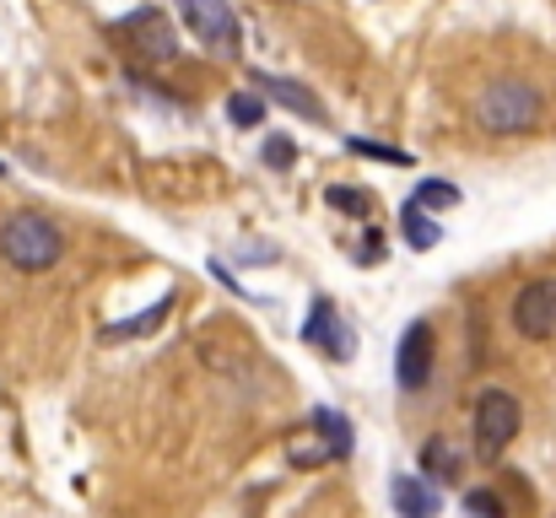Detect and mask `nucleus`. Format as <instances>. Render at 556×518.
<instances>
[{
	"label": "nucleus",
	"instance_id": "1",
	"mask_svg": "<svg viewBox=\"0 0 556 518\" xmlns=\"http://www.w3.org/2000/svg\"><path fill=\"white\" fill-rule=\"evenodd\" d=\"M470 119H476V130H486V136H530V130L546 119V98H541V87L525 81V76H492V81L476 87Z\"/></svg>",
	"mask_w": 556,
	"mask_h": 518
},
{
	"label": "nucleus",
	"instance_id": "2",
	"mask_svg": "<svg viewBox=\"0 0 556 518\" xmlns=\"http://www.w3.org/2000/svg\"><path fill=\"white\" fill-rule=\"evenodd\" d=\"M0 260L22 276H43L65 260V232L43 211H11L0 222Z\"/></svg>",
	"mask_w": 556,
	"mask_h": 518
},
{
	"label": "nucleus",
	"instance_id": "3",
	"mask_svg": "<svg viewBox=\"0 0 556 518\" xmlns=\"http://www.w3.org/2000/svg\"><path fill=\"white\" fill-rule=\"evenodd\" d=\"M519 427H525V410H519V400L508 389L492 383V389L476 394V405H470V448H476L481 465H497L508 454V443L519 438Z\"/></svg>",
	"mask_w": 556,
	"mask_h": 518
},
{
	"label": "nucleus",
	"instance_id": "4",
	"mask_svg": "<svg viewBox=\"0 0 556 518\" xmlns=\"http://www.w3.org/2000/svg\"><path fill=\"white\" fill-rule=\"evenodd\" d=\"M114 38H119V43L130 49V60H141V65H174V60H179V33H174V22H168L163 5H141V11L119 16V22H114Z\"/></svg>",
	"mask_w": 556,
	"mask_h": 518
},
{
	"label": "nucleus",
	"instance_id": "5",
	"mask_svg": "<svg viewBox=\"0 0 556 518\" xmlns=\"http://www.w3.org/2000/svg\"><path fill=\"white\" fill-rule=\"evenodd\" d=\"M185 27L194 33V43H205L211 60H238L243 54V27H238V11L232 0H174Z\"/></svg>",
	"mask_w": 556,
	"mask_h": 518
},
{
	"label": "nucleus",
	"instance_id": "6",
	"mask_svg": "<svg viewBox=\"0 0 556 518\" xmlns=\"http://www.w3.org/2000/svg\"><path fill=\"white\" fill-rule=\"evenodd\" d=\"M514 330L525 341H556V276H535L514 298Z\"/></svg>",
	"mask_w": 556,
	"mask_h": 518
},
{
	"label": "nucleus",
	"instance_id": "7",
	"mask_svg": "<svg viewBox=\"0 0 556 518\" xmlns=\"http://www.w3.org/2000/svg\"><path fill=\"white\" fill-rule=\"evenodd\" d=\"M394 378H400L405 394L427 389V378H432V325H427V319H410V325H405L400 351H394Z\"/></svg>",
	"mask_w": 556,
	"mask_h": 518
},
{
	"label": "nucleus",
	"instance_id": "8",
	"mask_svg": "<svg viewBox=\"0 0 556 518\" xmlns=\"http://www.w3.org/2000/svg\"><path fill=\"white\" fill-rule=\"evenodd\" d=\"M303 341L319 345V351H325V356H336V362H352V356H357V336H352V325L336 314V303H330V298H314L308 325H303Z\"/></svg>",
	"mask_w": 556,
	"mask_h": 518
},
{
	"label": "nucleus",
	"instance_id": "9",
	"mask_svg": "<svg viewBox=\"0 0 556 518\" xmlns=\"http://www.w3.org/2000/svg\"><path fill=\"white\" fill-rule=\"evenodd\" d=\"M308 427H319L325 443H319V448H292V465H298V470H314V465H330V459H346V454H352V421H346L341 410L319 405V410L308 416Z\"/></svg>",
	"mask_w": 556,
	"mask_h": 518
},
{
	"label": "nucleus",
	"instance_id": "10",
	"mask_svg": "<svg viewBox=\"0 0 556 518\" xmlns=\"http://www.w3.org/2000/svg\"><path fill=\"white\" fill-rule=\"evenodd\" d=\"M254 87H260L265 103H281V109H292V114L308 119V125H325V119H330V109H325L303 81H292V76H254Z\"/></svg>",
	"mask_w": 556,
	"mask_h": 518
},
{
	"label": "nucleus",
	"instance_id": "11",
	"mask_svg": "<svg viewBox=\"0 0 556 518\" xmlns=\"http://www.w3.org/2000/svg\"><path fill=\"white\" fill-rule=\"evenodd\" d=\"M389 503H394L400 518H438L443 514V492H438L432 481H421V476H394V481H389Z\"/></svg>",
	"mask_w": 556,
	"mask_h": 518
},
{
	"label": "nucleus",
	"instance_id": "12",
	"mask_svg": "<svg viewBox=\"0 0 556 518\" xmlns=\"http://www.w3.org/2000/svg\"><path fill=\"white\" fill-rule=\"evenodd\" d=\"M421 476H427L432 487H454V481L465 476V448H459L454 438L432 432V438L421 443Z\"/></svg>",
	"mask_w": 556,
	"mask_h": 518
},
{
	"label": "nucleus",
	"instance_id": "13",
	"mask_svg": "<svg viewBox=\"0 0 556 518\" xmlns=\"http://www.w3.org/2000/svg\"><path fill=\"white\" fill-rule=\"evenodd\" d=\"M174 314V298H163V303H152L147 314H136V319H125V325H114V330H103V341L114 345V341H141V336H152L163 319Z\"/></svg>",
	"mask_w": 556,
	"mask_h": 518
},
{
	"label": "nucleus",
	"instance_id": "14",
	"mask_svg": "<svg viewBox=\"0 0 556 518\" xmlns=\"http://www.w3.org/2000/svg\"><path fill=\"white\" fill-rule=\"evenodd\" d=\"M325 200H330V211H341V216H352V222H368L372 205H378L368 189H357V184H330Z\"/></svg>",
	"mask_w": 556,
	"mask_h": 518
},
{
	"label": "nucleus",
	"instance_id": "15",
	"mask_svg": "<svg viewBox=\"0 0 556 518\" xmlns=\"http://www.w3.org/2000/svg\"><path fill=\"white\" fill-rule=\"evenodd\" d=\"M459 200H465V194H459L454 184H443V178H421V184H416V194H410V205H416V211H454Z\"/></svg>",
	"mask_w": 556,
	"mask_h": 518
},
{
	"label": "nucleus",
	"instance_id": "16",
	"mask_svg": "<svg viewBox=\"0 0 556 518\" xmlns=\"http://www.w3.org/2000/svg\"><path fill=\"white\" fill-rule=\"evenodd\" d=\"M227 119H232L238 130H260V125H265V98H260V92H232V98H227Z\"/></svg>",
	"mask_w": 556,
	"mask_h": 518
},
{
	"label": "nucleus",
	"instance_id": "17",
	"mask_svg": "<svg viewBox=\"0 0 556 518\" xmlns=\"http://www.w3.org/2000/svg\"><path fill=\"white\" fill-rule=\"evenodd\" d=\"M443 232H438V222H427V211H416V205H405V243L410 249H432Z\"/></svg>",
	"mask_w": 556,
	"mask_h": 518
},
{
	"label": "nucleus",
	"instance_id": "18",
	"mask_svg": "<svg viewBox=\"0 0 556 518\" xmlns=\"http://www.w3.org/2000/svg\"><path fill=\"white\" fill-rule=\"evenodd\" d=\"M260 157H265V168L292 173V163H298V147H292L287 136H265V147H260Z\"/></svg>",
	"mask_w": 556,
	"mask_h": 518
},
{
	"label": "nucleus",
	"instance_id": "19",
	"mask_svg": "<svg viewBox=\"0 0 556 518\" xmlns=\"http://www.w3.org/2000/svg\"><path fill=\"white\" fill-rule=\"evenodd\" d=\"M465 514H470V518H508V508L497 503V492L470 487V492H465Z\"/></svg>",
	"mask_w": 556,
	"mask_h": 518
},
{
	"label": "nucleus",
	"instance_id": "20",
	"mask_svg": "<svg viewBox=\"0 0 556 518\" xmlns=\"http://www.w3.org/2000/svg\"><path fill=\"white\" fill-rule=\"evenodd\" d=\"M346 147H352L357 157H378V163H394V168H405V163H410V157H405L400 147H383V141H363V136H352Z\"/></svg>",
	"mask_w": 556,
	"mask_h": 518
},
{
	"label": "nucleus",
	"instance_id": "21",
	"mask_svg": "<svg viewBox=\"0 0 556 518\" xmlns=\"http://www.w3.org/2000/svg\"><path fill=\"white\" fill-rule=\"evenodd\" d=\"M357 265H378L383 260V232H372V227H363V238H357Z\"/></svg>",
	"mask_w": 556,
	"mask_h": 518
},
{
	"label": "nucleus",
	"instance_id": "22",
	"mask_svg": "<svg viewBox=\"0 0 556 518\" xmlns=\"http://www.w3.org/2000/svg\"><path fill=\"white\" fill-rule=\"evenodd\" d=\"M0 173H5V168H0Z\"/></svg>",
	"mask_w": 556,
	"mask_h": 518
}]
</instances>
